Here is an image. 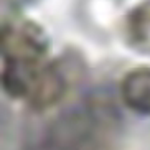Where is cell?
I'll return each instance as SVG.
<instances>
[{
  "instance_id": "1",
  "label": "cell",
  "mask_w": 150,
  "mask_h": 150,
  "mask_svg": "<svg viewBox=\"0 0 150 150\" xmlns=\"http://www.w3.org/2000/svg\"><path fill=\"white\" fill-rule=\"evenodd\" d=\"M2 88L15 101L27 102L41 76L46 73L50 38L36 22L10 15L2 23Z\"/></svg>"
},
{
  "instance_id": "2",
  "label": "cell",
  "mask_w": 150,
  "mask_h": 150,
  "mask_svg": "<svg viewBox=\"0 0 150 150\" xmlns=\"http://www.w3.org/2000/svg\"><path fill=\"white\" fill-rule=\"evenodd\" d=\"M119 96L130 112L150 117V66L127 71L119 83Z\"/></svg>"
},
{
  "instance_id": "3",
  "label": "cell",
  "mask_w": 150,
  "mask_h": 150,
  "mask_svg": "<svg viewBox=\"0 0 150 150\" xmlns=\"http://www.w3.org/2000/svg\"><path fill=\"white\" fill-rule=\"evenodd\" d=\"M122 35L127 46L150 58V0H140L125 13Z\"/></svg>"
},
{
  "instance_id": "4",
  "label": "cell",
  "mask_w": 150,
  "mask_h": 150,
  "mask_svg": "<svg viewBox=\"0 0 150 150\" xmlns=\"http://www.w3.org/2000/svg\"><path fill=\"white\" fill-rule=\"evenodd\" d=\"M33 0H7V4L12 5V7H17V8H20V7H23V5L27 4H31Z\"/></svg>"
}]
</instances>
